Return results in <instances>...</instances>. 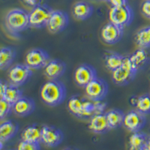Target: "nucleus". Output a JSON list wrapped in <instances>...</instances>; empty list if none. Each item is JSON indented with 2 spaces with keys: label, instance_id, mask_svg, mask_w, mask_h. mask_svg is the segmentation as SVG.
<instances>
[{
  "label": "nucleus",
  "instance_id": "obj_1",
  "mask_svg": "<svg viewBox=\"0 0 150 150\" xmlns=\"http://www.w3.org/2000/svg\"><path fill=\"white\" fill-rule=\"evenodd\" d=\"M67 90L65 85L58 80H49L41 87L40 96L45 104L56 107L65 101Z\"/></svg>",
  "mask_w": 150,
  "mask_h": 150
},
{
  "label": "nucleus",
  "instance_id": "obj_2",
  "mask_svg": "<svg viewBox=\"0 0 150 150\" xmlns=\"http://www.w3.org/2000/svg\"><path fill=\"white\" fill-rule=\"evenodd\" d=\"M5 22L7 29L14 35L19 34L30 26L29 13L21 8L9 11L5 16Z\"/></svg>",
  "mask_w": 150,
  "mask_h": 150
},
{
  "label": "nucleus",
  "instance_id": "obj_3",
  "mask_svg": "<svg viewBox=\"0 0 150 150\" xmlns=\"http://www.w3.org/2000/svg\"><path fill=\"white\" fill-rule=\"evenodd\" d=\"M137 71L131 65L129 57L125 56L122 65L112 71V82L118 86L127 85L134 79Z\"/></svg>",
  "mask_w": 150,
  "mask_h": 150
},
{
  "label": "nucleus",
  "instance_id": "obj_4",
  "mask_svg": "<svg viewBox=\"0 0 150 150\" xmlns=\"http://www.w3.org/2000/svg\"><path fill=\"white\" fill-rule=\"evenodd\" d=\"M53 10L48 5L39 4L29 13V25L31 27L43 28L47 26Z\"/></svg>",
  "mask_w": 150,
  "mask_h": 150
},
{
  "label": "nucleus",
  "instance_id": "obj_5",
  "mask_svg": "<svg viewBox=\"0 0 150 150\" xmlns=\"http://www.w3.org/2000/svg\"><path fill=\"white\" fill-rule=\"evenodd\" d=\"M85 94L88 99L93 101H102L108 93L109 86L102 78L96 77L85 87Z\"/></svg>",
  "mask_w": 150,
  "mask_h": 150
},
{
  "label": "nucleus",
  "instance_id": "obj_6",
  "mask_svg": "<svg viewBox=\"0 0 150 150\" xmlns=\"http://www.w3.org/2000/svg\"><path fill=\"white\" fill-rule=\"evenodd\" d=\"M134 13L129 5H125L120 7H111L109 12L110 22L123 28L130 25L133 21Z\"/></svg>",
  "mask_w": 150,
  "mask_h": 150
},
{
  "label": "nucleus",
  "instance_id": "obj_7",
  "mask_svg": "<svg viewBox=\"0 0 150 150\" xmlns=\"http://www.w3.org/2000/svg\"><path fill=\"white\" fill-rule=\"evenodd\" d=\"M32 74V69L26 63L17 64L11 67L8 71L9 83L20 87L30 78Z\"/></svg>",
  "mask_w": 150,
  "mask_h": 150
},
{
  "label": "nucleus",
  "instance_id": "obj_8",
  "mask_svg": "<svg viewBox=\"0 0 150 150\" xmlns=\"http://www.w3.org/2000/svg\"><path fill=\"white\" fill-rule=\"evenodd\" d=\"M50 61L47 52L41 48H34L27 53L25 58V63L31 69L44 68Z\"/></svg>",
  "mask_w": 150,
  "mask_h": 150
},
{
  "label": "nucleus",
  "instance_id": "obj_9",
  "mask_svg": "<svg viewBox=\"0 0 150 150\" xmlns=\"http://www.w3.org/2000/svg\"><path fill=\"white\" fill-rule=\"evenodd\" d=\"M63 133L52 125H44L41 128V143L48 147H56L62 142Z\"/></svg>",
  "mask_w": 150,
  "mask_h": 150
},
{
  "label": "nucleus",
  "instance_id": "obj_10",
  "mask_svg": "<svg viewBox=\"0 0 150 150\" xmlns=\"http://www.w3.org/2000/svg\"><path fill=\"white\" fill-rule=\"evenodd\" d=\"M146 122L145 114L137 110H131L125 115L123 125L131 132H137L144 127Z\"/></svg>",
  "mask_w": 150,
  "mask_h": 150
},
{
  "label": "nucleus",
  "instance_id": "obj_11",
  "mask_svg": "<svg viewBox=\"0 0 150 150\" xmlns=\"http://www.w3.org/2000/svg\"><path fill=\"white\" fill-rule=\"evenodd\" d=\"M96 77H97L96 70L89 64L79 65L76 68L74 75L75 83L80 87H85Z\"/></svg>",
  "mask_w": 150,
  "mask_h": 150
},
{
  "label": "nucleus",
  "instance_id": "obj_12",
  "mask_svg": "<svg viewBox=\"0 0 150 150\" xmlns=\"http://www.w3.org/2000/svg\"><path fill=\"white\" fill-rule=\"evenodd\" d=\"M68 23L69 18L65 12L59 10H53L47 27L49 32L53 34H56L62 32L68 26Z\"/></svg>",
  "mask_w": 150,
  "mask_h": 150
},
{
  "label": "nucleus",
  "instance_id": "obj_13",
  "mask_svg": "<svg viewBox=\"0 0 150 150\" xmlns=\"http://www.w3.org/2000/svg\"><path fill=\"white\" fill-rule=\"evenodd\" d=\"M101 34L102 40L106 44L115 45L122 38L123 28L110 22L104 25Z\"/></svg>",
  "mask_w": 150,
  "mask_h": 150
},
{
  "label": "nucleus",
  "instance_id": "obj_14",
  "mask_svg": "<svg viewBox=\"0 0 150 150\" xmlns=\"http://www.w3.org/2000/svg\"><path fill=\"white\" fill-rule=\"evenodd\" d=\"M66 71V65L60 59L50 60L44 68V73L49 80H58Z\"/></svg>",
  "mask_w": 150,
  "mask_h": 150
},
{
  "label": "nucleus",
  "instance_id": "obj_15",
  "mask_svg": "<svg viewBox=\"0 0 150 150\" xmlns=\"http://www.w3.org/2000/svg\"><path fill=\"white\" fill-rule=\"evenodd\" d=\"M35 108V104L33 99L23 96L13 105V112L16 116L25 117L33 112Z\"/></svg>",
  "mask_w": 150,
  "mask_h": 150
},
{
  "label": "nucleus",
  "instance_id": "obj_16",
  "mask_svg": "<svg viewBox=\"0 0 150 150\" xmlns=\"http://www.w3.org/2000/svg\"><path fill=\"white\" fill-rule=\"evenodd\" d=\"M89 128L91 131L96 134L106 133L110 129L105 113L103 112L92 116L89 120Z\"/></svg>",
  "mask_w": 150,
  "mask_h": 150
},
{
  "label": "nucleus",
  "instance_id": "obj_17",
  "mask_svg": "<svg viewBox=\"0 0 150 150\" xmlns=\"http://www.w3.org/2000/svg\"><path fill=\"white\" fill-rule=\"evenodd\" d=\"M18 131V124L14 121H2L0 125V141L2 143L8 141L17 134Z\"/></svg>",
  "mask_w": 150,
  "mask_h": 150
},
{
  "label": "nucleus",
  "instance_id": "obj_18",
  "mask_svg": "<svg viewBox=\"0 0 150 150\" xmlns=\"http://www.w3.org/2000/svg\"><path fill=\"white\" fill-rule=\"evenodd\" d=\"M72 12L74 17L77 20L85 21L92 16L93 13V7L88 2L80 1L74 5Z\"/></svg>",
  "mask_w": 150,
  "mask_h": 150
},
{
  "label": "nucleus",
  "instance_id": "obj_19",
  "mask_svg": "<svg viewBox=\"0 0 150 150\" xmlns=\"http://www.w3.org/2000/svg\"><path fill=\"white\" fill-rule=\"evenodd\" d=\"M128 57L133 68H135L137 71H138L148 62L150 59V55L146 50V49L139 48Z\"/></svg>",
  "mask_w": 150,
  "mask_h": 150
},
{
  "label": "nucleus",
  "instance_id": "obj_20",
  "mask_svg": "<svg viewBox=\"0 0 150 150\" xmlns=\"http://www.w3.org/2000/svg\"><path fill=\"white\" fill-rule=\"evenodd\" d=\"M16 57V50L11 47H2L0 51V69L6 70L12 65Z\"/></svg>",
  "mask_w": 150,
  "mask_h": 150
},
{
  "label": "nucleus",
  "instance_id": "obj_21",
  "mask_svg": "<svg viewBox=\"0 0 150 150\" xmlns=\"http://www.w3.org/2000/svg\"><path fill=\"white\" fill-rule=\"evenodd\" d=\"M41 128L35 124L30 125L27 126L22 132V140L33 143H41Z\"/></svg>",
  "mask_w": 150,
  "mask_h": 150
},
{
  "label": "nucleus",
  "instance_id": "obj_22",
  "mask_svg": "<svg viewBox=\"0 0 150 150\" xmlns=\"http://www.w3.org/2000/svg\"><path fill=\"white\" fill-rule=\"evenodd\" d=\"M110 129H116L122 126L124 122L125 113L117 109H112L105 112Z\"/></svg>",
  "mask_w": 150,
  "mask_h": 150
},
{
  "label": "nucleus",
  "instance_id": "obj_23",
  "mask_svg": "<svg viewBox=\"0 0 150 150\" xmlns=\"http://www.w3.org/2000/svg\"><path fill=\"white\" fill-rule=\"evenodd\" d=\"M148 135L140 131L133 132L128 140L129 149L131 150H143L146 143Z\"/></svg>",
  "mask_w": 150,
  "mask_h": 150
},
{
  "label": "nucleus",
  "instance_id": "obj_24",
  "mask_svg": "<svg viewBox=\"0 0 150 150\" xmlns=\"http://www.w3.org/2000/svg\"><path fill=\"white\" fill-rule=\"evenodd\" d=\"M84 98L80 96H74L69 98L67 103V108L71 114L77 118L82 119L83 106Z\"/></svg>",
  "mask_w": 150,
  "mask_h": 150
},
{
  "label": "nucleus",
  "instance_id": "obj_25",
  "mask_svg": "<svg viewBox=\"0 0 150 150\" xmlns=\"http://www.w3.org/2000/svg\"><path fill=\"white\" fill-rule=\"evenodd\" d=\"M135 41L139 48L147 49L150 47V26L142 28L137 33Z\"/></svg>",
  "mask_w": 150,
  "mask_h": 150
},
{
  "label": "nucleus",
  "instance_id": "obj_26",
  "mask_svg": "<svg viewBox=\"0 0 150 150\" xmlns=\"http://www.w3.org/2000/svg\"><path fill=\"white\" fill-rule=\"evenodd\" d=\"M125 56L116 53H110L105 56V65L110 71H114L123 64Z\"/></svg>",
  "mask_w": 150,
  "mask_h": 150
},
{
  "label": "nucleus",
  "instance_id": "obj_27",
  "mask_svg": "<svg viewBox=\"0 0 150 150\" xmlns=\"http://www.w3.org/2000/svg\"><path fill=\"white\" fill-rule=\"evenodd\" d=\"M23 92L19 89L18 86L9 83L8 89L5 94V96L2 98H5L8 101L14 105L19 99L23 97Z\"/></svg>",
  "mask_w": 150,
  "mask_h": 150
},
{
  "label": "nucleus",
  "instance_id": "obj_28",
  "mask_svg": "<svg viewBox=\"0 0 150 150\" xmlns=\"http://www.w3.org/2000/svg\"><path fill=\"white\" fill-rule=\"evenodd\" d=\"M136 109L143 114L150 113V94H145L137 98Z\"/></svg>",
  "mask_w": 150,
  "mask_h": 150
},
{
  "label": "nucleus",
  "instance_id": "obj_29",
  "mask_svg": "<svg viewBox=\"0 0 150 150\" xmlns=\"http://www.w3.org/2000/svg\"><path fill=\"white\" fill-rule=\"evenodd\" d=\"M96 114V105L95 101L88 100H84L83 106V113L82 119L86 118H91L92 116Z\"/></svg>",
  "mask_w": 150,
  "mask_h": 150
},
{
  "label": "nucleus",
  "instance_id": "obj_30",
  "mask_svg": "<svg viewBox=\"0 0 150 150\" xmlns=\"http://www.w3.org/2000/svg\"><path fill=\"white\" fill-rule=\"evenodd\" d=\"M13 110V104L5 98H0V119L2 121Z\"/></svg>",
  "mask_w": 150,
  "mask_h": 150
},
{
  "label": "nucleus",
  "instance_id": "obj_31",
  "mask_svg": "<svg viewBox=\"0 0 150 150\" xmlns=\"http://www.w3.org/2000/svg\"><path fill=\"white\" fill-rule=\"evenodd\" d=\"M17 149L19 150H38L41 149L40 143H33V142L22 140L19 143Z\"/></svg>",
  "mask_w": 150,
  "mask_h": 150
},
{
  "label": "nucleus",
  "instance_id": "obj_32",
  "mask_svg": "<svg viewBox=\"0 0 150 150\" xmlns=\"http://www.w3.org/2000/svg\"><path fill=\"white\" fill-rule=\"evenodd\" d=\"M141 12L147 18L150 19V0H146L141 5Z\"/></svg>",
  "mask_w": 150,
  "mask_h": 150
},
{
  "label": "nucleus",
  "instance_id": "obj_33",
  "mask_svg": "<svg viewBox=\"0 0 150 150\" xmlns=\"http://www.w3.org/2000/svg\"><path fill=\"white\" fill-rule=\"evenodd\" d=\"M8 86L9 84L8 83L7 81H5L4 80H1V81H0V98H4Z\"/></svg>",
  "mask_w": 150,
  "mask_h": 150
},
{
  "label": "nucleus",
  "instance_id": "obj_34",
  "mask_svg": "<svg viewBox=\"0 0 150 150\" xmlns=\"http://www.w3.org/2000/svg\"><path fill=\"white\" fill-rule=\"evenodd\" d=\"M110 3L112 7H120L127 5V0H107Z\"/></svg>",
  "mask_w": 150,
  "mask_h": 150
},
{
  "label": "nucleus",
  "instance_id": "obj_35",
  "mask_svg": "<svg viewBox=\"0 0 150 150\" xmlns=\"http://www.w3.org/2000/svg\"><path fill=\"white\" fill-rule=\"evenodd\" d=\"M23 2L26 4V5L32 6V7H35L36 5H39L41 2V0H23Z\"/></svg>",
  "mask_w": 150,
  "mask_h": 150
},
{
  "label": "nucleus",
  "instance_id": "obj_36",
  "mask_svg": "<svg viewBox=\"0 0 150 150\" xmlns=\"http://www.w3.org/2000/svg\"><path fill=\"white\" fill-rule=\"evenodd\" d=\"M143 150H150V137H148L145 147H144V149Z\"/></svg>",
  "mask_w": 150,
  "mask_h": 150
}]
</instances>
